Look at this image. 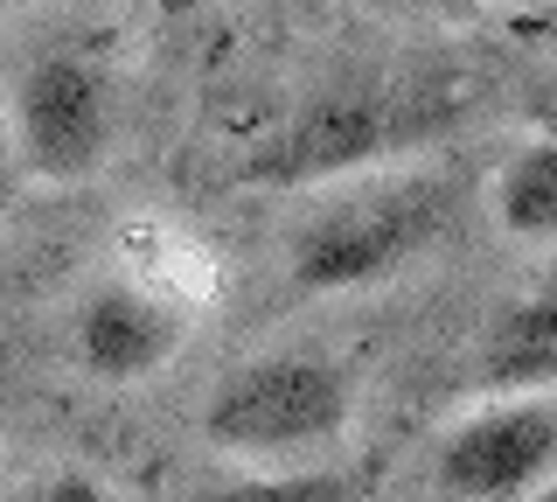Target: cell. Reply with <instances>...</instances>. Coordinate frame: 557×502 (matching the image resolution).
I'll list each match as a JSON object with an SVG mask.
<instances>
[{"mask_svg":"<svg viewBox=\"0 0 557 502\" xmlns=\"http://www.w3.org/2000/svg\"><path fill=\"white\" fill-rule=\"evenodd\" d=\"M446 182L440 175H362L356 188L313 203L293 231L286 272L300 293H356L405 272L446 231Z\"/></svg>","mask_w":557,"mask_h":502,"instance_id":"obj_1","label":"cell"},{"mask_svg":"<svg viewBox=\"0 0 557 502\" xmlns=\"http://www.w3.org/2000/svg\"><path fill=\"white\" fill-rule=\"evenodd\" d=\"M348 370L313 350H272L251 356L209 391L202 405V440L231 461H293L313 446L342 440L348 426Z\"/></svg>","mask_w":557,"mask_h":502,"instance_id":"obj_2","label":"cell"},{"mask_svg":"<svg viewBox=\"0 0 557 502\" xmlns=\"http://www.w3.org/2000/svg\"><path fill=\"white\" fill-rule=\"evenodd\" d=\"M432 98L405 91H376V84H335V91L307 98L293 112V126L278 133L258 161V175L278 188H307V182H342V175H370L376 161H391L397 147H418L440 126Z\"/></svg>","mask_w":557,"mask_h":502,"instance_id":"obj_3","label":"cell"},{"mask_svg":"<svg viewBox=\"0 0 557 502\" xmlns=\"http://www.w3.org/2000/svg\"><path fill=\"white\" fill-rule=\"evenodd\" d=\"M112 77L77 49L35 57L14 84V154L35 182H84L112 154Z\"/></svg>","mask_w":557,"mask_h":502,"instance_id":"obj_4","label":"cell"},{"mask_svg":"<svg viewBox=\"0 0 557 502\" xmlns=\"http://www.w3.org/2000/svg\"><path fill=\"white\" fill-rule=\"evenodd\" d=\"M550 475H557V397L544 391H495L432 454V481L453 502H516Z\"/></svg>","mask_w":557,"mask_h":502,"instance_id":"obj_5","label":"cell"},{"mask_svg":"<svg viewBox=\"0 0 557 502\" xmlns=\"http://www.w3.org/2000/svg\"><path fill=\"white\" fill-rule=\"evenodd\" d=\"M182 342H188V315L147 286L112 280L77 307V356L104 384H139V377L168 370L182 356Z\"/></svg>","mask_w":557,"mask_h":502,"instance_id":"obj_6","label":"cell"},{"mask_svg":"<svg viewBox=\"0 0 557 502\" xmlns=\"http://www.w3.org/2000/svg\"><path fill=\"white\" fill-rule=\"evenodd\" d=\"M550 377H557V272L536 280L516 307H502V321L487 328V350H481L487 391H536Z\"/></svg>","mask_w":557,"mask_h":502,"instance_id":"obj_7","label":"cell"},{"mask_svg":"<svg viewBox=\"0 0 557 502\" xmlns=\"http://www.w3.org/2000/svg\"><path fill=\"white\" fill-rule=\"evenodd\" d=\"M495 217L509 237H557V140L522 147L495 182Z\"/></svg>","mask_w":557,"mask_h":502,"instance_id":"obj_8","label":"cell"},{"mask_svg":"<svg viewBox=\"0 0 557 502\" xmlns=\"http://www.w3.org/2000/svg\"><path fill=\"white\" fill-rule=\"evenodd\" d=\"M342 475H251V481H223V489H209L196 502H348Z\"/></svg>","mask_w":557,"mask_h":502,"instance_id":"obj_9","label":"cell"},{"mask_svg":"<svg viewBox=\"0 0 557 502\" xmlns=\"http://www.w3.org/2000/svg\"><path fill=\"white\" fill-rule=\"evenodd\" d=\"M42 502H112V489H104L98 475H77V467H70V475H57L42 489Z\"/></svg>","mask_w":557,"mask_h":502,"instance_id":"obj_10","label":"cell"},{"mask_svg":"<svg viewBox=\"0 0 557 502\" xmlns=\"http://www.w3.org/2000/svg\"><path fill=\"white\" fill-rule=\"evenodd\" d=\"M391 8H425L432 14V8H481V0H391Z\"/></svg>","mask_w":557,"mask_h":502,"instance_id":"obj_11","label":"cell"}]
</instances>
